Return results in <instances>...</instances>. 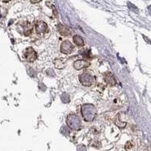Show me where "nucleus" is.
Segmentation results:
<instances>
[{
	"label": "nucleus",
	"instance_id": "obj_11",
	"mask_svg": "<svg viewBox=\"0 0 151 151\" xmlns=\"http://www.w3.org/2000/svg\"><path fill=\"white\" fill-rule=\"evenodd\" d=\"M73 42L78 46H83L84 45V40H83V37H81L78 35L73 37Z\"/></svg>",
	"mask_w": 151,
	"mask_h": 151
},
{
	"label": "nucleus",
	"instance_id": "obj_7",
	"mask_svg": "<svg viewBox=\"0 0 151 151\" xmlns=\"http://www.w3.org/2000/svg\"><path fill=\"white\" fill-rule=\"evenodd\" d=\"M88 66H89V63L86 60H76L73 64V67L76 70H82L83 68H86Z\"/></svg>",
	"mask_w": 151,
	"mask_h": 151
},
{
	"label": "nucleus",
	"instance_id": "obj_14",
	"mask_svg": "<svg viewBox=\"0 0 151 151\" xmlns=\"http://www.w3.org/2000/svg\"><path fill=\"white\" fill-rule=\"evenodd\" d=\"M2 1H3V2H9L10 0H2Z\"/></svg>",
	"mask_w": 151,
	"mask_h": 151
},
{
	"label": "nucleus",
	"instance_id": "obj_8",
	"mask_svg": "<svg viewBox=\"0 0 151 151\" xmlns=\"http://www.w3.org/2000/svg\"><path fill=\"white\" fill-rule=\"evenodd\" d=\"M58 31L62 36H69L71 33L70 28L67 26H66V25L61 24L58 25Z\"/></svg>",
	"mask_w": 151,
	"mask_h": 151
},
{
	"label": "nucleus",
	"instance_id": "obj_6",
	"mask_svg": "<svg viewBox=\"0 0 151 151\" xmlns=\"http://www.w3.org/2000/svg\"><path fill=\"white\" fill-rule=\"evenodd\" d=\"M48 25L43 21H38L36 23V30L38 34H44L48 32Z\"/></svg>",
	"mask_w": 151,
	"mask_h": 151
},
{
	"label": "nucleus",
	"instance_id": "obj_5",
	"mask_svg": "<svg viewBox=\"0 0 151 151\" xmlns=\"http://www.w3.org/2000/svg\"><path fill=\"white\" fill-rule=\"evenodd\" d=\"M74 47L72 43L68 40H65L62 42L60 45V52L65 55H69L73 51Z\"/></svg>",
	"mask_w": 151,
	"mask_h": 151
},
{
	"label": "nucleus",
	"instance_id": "obj_12",
	"mask_svg": "<svg viewBox=\"0 0 151 151\" xmlns=\"http://www.w3.org/2000/svg\"><path fill=\"white\" fill-rule=\"evenodd\" d=\"M83 52H81V55H83L84 57H86V58H89L91 56L90 55V51L89 50H86V49H83Z\"/></svg>",
	"mask_w": 151,
	"mask_h": 151
},
{
	"label": "nucleus",
	"instance_id": "obj_3",
	"mask_svg": "<svg viewBox=\"0 0 151 151\" xmlns=\"http://www.w3.org/2000/svg\"><path fill=\"white\" fill-rule=\"evenodd\" d=\"M18 26L21 33H23L24 36H28L32 33L33 27H32L30 23L27 22V21H23V22L18 24Z\"/></svg>",
	"mask_w": 151,
	"mask_h": 151
},
{
	"label": "nucleus",
	"instance_id": "obj_13",
	"mask_svg": "<svg viewBox=\"0 0 151 151\" xmlns=\"http://www.w3.org/2000/svg\"><path fill=\"white\" fill-rule=\"evenodd\" d=\"M41 1H42V0H30L31 3H33V4H35V3H38V2H41Z\"/></svg>",
	"mask_w": 151,
	"mask_h": 151
},
{
	"label": "nucleus",
	"instance_id": "obj_9",
	"mask_svg": "<svg viewBox=\"0 0 151 151\" xmlns=\"http://www.w3.org/2000/svg\"><path fill=\"white\" fill-rule=\"evenodd\" d=\"M104 79L105 82L110 86H114L116 84L115 77H114V76H113L111 73H107L105 75Z\"/></svg>",
	"mask_w": 151,
	"mask_h": 151
},
{
	"label": "nucleus",
	"instance_id": "obj_10",
	"mask_svg": "<svg viewBox=\"0 0 151 151\" xmlns=\"http://www.w3.org/2000/svg\"><path fill=\"white\" fill-rule=\"evenodd\" d=\"M54 64H55V66L58 69H63L65 67V60L63 58L57 59V60H55Z\"/></svg>",
	"mask_w": 151,
	"mask_h": 151
},
{
	"label": "nucleus",
	"instance_id": "obj_2",
	"mask_svg": "<svg viewBox=\"0 0 151 151\" xmlns=\"http://www.w3.org/2000/svg\"><path fill=\"white\" fill-rule=\"evenodd\" d=\"M79 79L81 83L85 86H91L95 81L94 76L91 74V73L88 72V71L81 74L79 76Z\"/></svg>",
	"mask_w": 151,
	"mask_h": 151
},
{
	"label": "nucleus",
	"instance_id": "obj_4",
	"mask_svg": "<svg viewBox=\"0 0 151 151\" xmlns=\"http://www.w3.org/2000/svg\"><path fill=\"white\" fill-rule=\"evenodd\" d=\"M24 58H25V60L27 61L32 63L37 59V53L33 48L29 47V48H27L25 52H24Z\"/></svg>",
	"mask_w": 151,
	"mask_h": 151
},
{
	"label": "nucleus",
	"instance_id": "obj_1",
	"mask_svg": "<svg viewBox=\"0 0 151 151\" xmlns=\"http://www.w3.org/2000/svg\"><path fill=\"white\" fill-rule=\"evenodd\" d=\"M96 113V109L93 105L86 104L82 106V114L86 122H91L94 120Z\"/></svg>",
	"mask_w": 151,
	"mask_h": 151
}]
</instances>
